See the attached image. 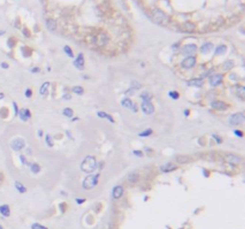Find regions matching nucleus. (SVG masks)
<instances>
[{
  "label": "nucleus",
  "mask_w": 245,
  "mask_h": 229,
  "mask_svg": "<svg viewBox=\"0 0 245 229\" xmlns=\"http://www.w3.org/2000/svg\"><path fill=\"white\" fill-rule=\"evenodd\" d=\"M31 229H48V228L42 226V224H39V223H33L31 224Z\"/></svg>",
  "instance_id": "nucleus-35"
},
{
  "label": "nucleus",
  "mask_w": 245,
  "mask_h": 229,
  "mask_svg": "<svg viewBox=\"0 0 245 229\" xmlns=\"http://www.w3.org/2000/svg\"><path fill=\"white\" fill-rule=\"evenodd\" d=\"M151 19L155 23V24L162 25V26H166V25L169 24V22H170V19H169L168 16L165 14L163 11L158 10V9H155V10L152 11V13H151Z\"/></svg>",
  "instance_id": "nucleus-1"
},
{
  "label": "nucleus",
  "mask_w": 245,
  "mask_h": 229,
  "mask_svg": "<svg viewBox=\"0 0 245 229\" xmlns=\"http://www.w3.org/2000/svg\"><path fill=\"white\" fill-rule=\"evenodd\" d=\"M234 62L233 61H226L225 63H224V69H230V68H232L234 65Z\"/></svg>",
  "instance_id": "nucleus-36"
},
{
  "label": "nucleus",
  "mask_w": 245,
  "mask_h": 229,
  "mask_svg": "<svg viewBox=\"0 0 245 229\" xmlns=\"http://www.w3.org/2000/svg\"><path fill=\"white\" fill-rule=\"evenodd\" d=\"M62 113H64L66 117H72L73 116V110L71 109V107H66V109H64Z\"/></svg>",
  "instance_id": "nucleus-30"
},
{
  "label": "nucleus",
  "mask_w": 245,
  "mask_h": 229,
  "mask_svg": "<svg viewBox=\"0 0 245 229\" xmlns=\"http://www.w3.org/2000/svg\"><path fill=\"white\" fill-rule=\"evenodd\" d=\"M237 91H238V96L240 97V99H244V93H245V88L243 86H237Z\"/></svg>",
  "instance_id": "nucleus-31"
},
{
  "label": "nucleus",
  "mask_w": 245,
  "mask_h": 229,
  "mask_svg": "<svg viewBox=\"0 0 245 229\" xmlns=\"http://www.w3.org/2000/svg\"><path fill=\"white\" fill-rule=\"evenodd\" d=\"M121 104H122V106H124V107H128V109H132V106H133V101L130 100V99H123L122 101H121Z\"/></svg>",
  "instance_id": "nucleus-28"
},
{
  "label": "nucleus",
  "mask_w": 245,
  "mask_h": 229,
  "mask_svg": "<svg viewBox=\"0 0 245 229\" xmlns=\"http://www.w3.org/2000/svg\"><path fill=\"white\" fill-rule=\"evenodd\" d=\"M212 49H213V44H212V43H204V44L201 47V48H200V50H201L202 54H207V53H209Z\"/></svg>",
  "instance_id": "nucleus-22"
},
{
  "label": "nucleus",
  "mask_w": 245,
  "mask_h": 229,
  "mask_svg": "<svg viewBox=\"0 0 245 229\" xmlns=\"http://www.w3.org/2000/svg\"><path fill=\"white\" fill-rule=\"evenodd\" d=\"M169 96H170L172 99H175V100H176V99H178V98H179V93H178L177 91H170V92H169Z\"/></svg>",
  "instance_id": "nucleus-33"
},
{
  "label": "nucleus",
  "mask_w": 245,
  "mask_h": 229,
  "mask_svg": "<svg viewBox=\"0 0 245 229\" xmlns=\"http://www.w3.org/2000/svg\"><path fill=\"white\" fill-rule=\"evenodd\" d=\"M139 173H136V172H133V173H130V174L128 176V181L129 183H132V184H135V183H138V180H139Z\"/></svg>",
  "instance_id": "nucleus-21"
},
{
  "label": "nucleus",
  "mask_w": 245,
  "mask_h": 229,
  "mask_svg": "<svg viewBox=\"0 0 245 229\" xmlns=\"http://www.w3.org/2000/svg\"><path fill=\"white\" fill-rule=\"evenodd\" d=\"M194 30H195V25L189 22L184 23V24H182L179 26V31H182V32H193Z\"/></svg>",
  "instance_id": "nucleus-11"
},
{
  "label": "nucleus",
  "mask_w": 245,
  "mask_h": 229,
  "mask_svg": "<svg viewBox=\"0 0 245 229\" xmlns=\"http://www.w3.org/2000/svg\"><path fill=\"white\" fill-rule=\"evenodd\" d=\"M212 107L215 109V110H220V111H224V110L227 109V104L224 101H220V100H215L212 103Z\"/></svg>",
  "instance_id": "nucleus-14"
},
{
  "label": "nucleus",
  "mask_w": 245,
  "mask_h": 229,
  "mask_svg": "<svg viewBox=\"0 0 245 229\" xmlns=\"http://www.w3.org/2000/svg\"><path fill=\"white\" fill-rule=\"evenodd\" d=\"M184 115H185V116H188V115H189V111H188V110H185V111H184Z\"/></svg>",
  "instance_id": "nucleus-50"
},
{
  "label": "nucleus",
  "mask_w": 245,
  "mask_h": 229,
  "mask_svg": "<svg viewBox=\"0 0 245 229\" xmlns=\"http://www.w3.org/2000/svg\"><path fill=\"white\" fill-rule=\"evenodd\" d=\"M45 141H47V145L49 147H53V142H52V136L50 135H45Z\"/></svg>",
  "instance_id": "nucleus-39"
},
{
  "label": "nucleus",
  "mask_w": 245,
  "mask_h": 229,
  "mask_svg": "<svg viewBox=\"0 0 245 229\" xmlns=\"http://www.w3.org/2000/svg\"><path fill=\"white\" fill-rule=\"evenodd\" d=\"M72 91H73L74 93H77L78 96H81V94L84 93V88L81 87V86H74V87L72 88Z\"/></svg>",
  "instance_id": "nucleus-29"
},
{
  "label": "nucleus",
  "mask_w": 245,
  "mask_h": 229,
  "mask_svg": "<svg viewBox=\"0 0 245 229\" xmlns=\"http://www.w3.org/2000/svg\"><path fill=\"white\" fill-rule=\"evenodd\" d=\"M1 68H4V69H6V68H9V65L6 63V62H3L1 63Z\"/></svg>",
  "instance_id": "nucleus-47"
},
{
  "label": "nucleus",
  "mask_w": 245,
  "mask_h": 229,
  "mask_svg": "<svg viewBox=\"0 0 245 229\" xmlns=\"http://www.w3.org/2000/svg\"><path fill=\"white\" fill-rule=\"evenodd\" d=\"M213 138H214V140L218 142V143H221V142H223V138H221L220 136H218L216 134H213Z\"/></svg>",
  "instance_id": "nucleus-41"
},
{
  "label": "nucleus",
  "mask_w": 245,
  "mask_h": 229,
  "mask_svg": "<svg viewBox=\"0 0 245 229\" xmlns=\"http://www.w3.org/2000/svg\"><path fill=\"white\" fill-rule=\"evenodd\" d=\"M191 159L190 156H187V155H179V156H176V161L179 162V163H185V162H189Z\"/></svg>",
  "instance_id": "nucleus-23"
},
{
  "label": "nucleus",
  "mask_w": 245,
  "mask_h": 229,
  "mask_svg": "<svg viewBox=\"0 0 245 229\" xmlns=\"http://www.w3.org/2000/svg\"><path fill=\"white\" fill-rule=\"evenodd\" d=\"M39 170H41V167H39V165L37 163H34V165H31V172L33 173H38Z\"/></svg>",
  "instance_id": "nucleus-34"
},
{
  "label": "nucleus",
  "mask_w": 245,
  "mask_h": 229,
  "mask_svg": "<svg viewBox=\"0 0 245 229\" xmlns=\"http://www.w3.org/2000/svg\"><path fill=\"white\" fill-rule=\"evenodd\" d=\"M244 120H245L244 113L238 112V113L232 115L230 118H228V123H230L231 125H237V124H242L244 122Z\"/></svg>",
  "instance_id": "nucleus-5"
},
{
  "label": "nucleus",
  "mask_w": 245,
  "mask_h": 229,
  "mask_svg": "<svg viewBox=\"0 0 245 229\" xmlns=\"http://www.w3.org/2000/svg\"><path fill=\"white\" fill-rule=\"evenodd\" d=\"M4 34V31H0V35H3Z\"/></svg>",
  "instance_id": "nucleus-52"
},
{
  "label": "nucleus",
  "mask_w": 245,
  "mask_h": 229,
  "mask_svg": "<svg viewBox=\"0 0 245 229\" xmlns=\"http://www.w3.org/2000/svg\"><path fill=\"white\" fill-rule=\"evenodd\" d=\"M234 134H235L237 136H239V137H243V134H242V132H240L239 130H235V131H234Z\"/></svg>",
  "instance_id": "nucleus-45"
},
{
  "label": "nucleus",
  "mask_w": 245,
  "mask_h": 229,
  "mask_svg": "<svg viewBox=\"0 0 245 229\" xmlns=\"http://www.w3.org/2000/svg\"><path fill=\"white\" fill-rule=\"evenodd\" d=\"M92 41H93V43L96 44L97 47H104V45H107L108 44V42H109V37L105 35V34H97L96 36H94L93 38H92Z\"/></svg>",
  "instance_id": "nucleus-4"
},
{
  "label": "nucleus",
  "mask_w": 245,
  "mask_h": 229,
  "mask_svg": "<svg viewBox=\"0 0 245 229\" xmlns=\"http://www.w3.org/2000/svg\"><path fill=\"white\" fill-rule=\"evenodd\" d=\"M4 98V93H0V99H3Z\"/></svg>",
  "instance_id": "nucleus-51"
},
{
  "label": "nucleus",
  "mask_w": 245,
  "mask_h": 229,
  "mask_svg": "<svg viewBox=\"0 0 245 229\" xmlns=\"http://www.w3.org/2000/svg\"><path fill=\"white\" fill-rule=\"evenodd\" d=\"M133 153H134V154H135L136 156H141V155H142V152H140V151H134Z\"/></svg>",
  "instance_id": "nucleus-46"
},
{
  "label": "nucleus",
  "mask_w": 245,
  "mask_h": 229,
  "mask_svg": "<svg viewBox=\"0 0 245 229\" xmlns=\"http://www.w3.org/2000/svg\"><path fill=\"white\" fill-rule=\"evenodd\" d=\"M98 183V174H93V176H89L86 177L83 181V187L85 190H91Z\"/></svg>",
  "instance_id": "nucleus-3"
},
{
  "label": "nucleus",
  "mask_w": 245,
  "mask_h": 229,
  "mask_svg": "<svg viewBox=\"0 0 245 229\" xmlns=\"http://www.w3.org/2000/svg\"><path fill=\"white\" fill-rule=\"evenodd\" d=\"M19 159H20L22 163H24V165L26 163V160H25V156H24V155H20V156H19Z\"/></svg>",
  "instance_id": "nucleus-44"
},
{
  "label": "nucleus",
  "mask_w": 245,
  "mask_h": 229,
  "mask_svg": "<svg viewBox=\"0 0 245 229\" xmlns=\"http://www.w3.org/2000/svg\"><path fill=\"white\" fill-rule=\"evenodd\" d=\"M225 160H226L227 162L232 163V165H238V163L242 161V157H240V156H237V155H234V154H227V155L225 156Z\"/></svg>",
  "instance_id": "nucleus-9"
},
{
  "label": "nucleus",
  "mask_w": 245,
  "mask_h": 229,
  "mask_svg": "<svg viewBox=\"0 0 245 229\" xmlns=\"http://www.w3.org/2000/svg\"><path fill=\"white\" fill-rule=\"evenodd\" d=\"M31 72H33V73H37V72H39V68L35 67V68H33V69H31Z\"/></svg>",
  "instance_id": "nucleus-48"
},
{
  "label": "nucleus",
  "mask_w": 245,
  "mask_h": 229,
  "mask_svg": "<svg viewBox=\"0 0 245 229\" xmlns=\"http://www.w3.org/2000/svg\"><path fill=\"white\" fill-rule=\"evenodd\" d=\"M227 51V47L226 45H219L218 48H216V50H215V55H224L225 53Z\"/></svg>",
  "instance_id": "nucleus-26"
},
{
  "label": "nucleus",
  "mask_w": 245,
  "mask_h": 229,
  "mask_svg": "<svg viewBox=\"0 0 245 229\" xmlns=\"http://www.w3.org/2000/svg\"><path fill=\"white\" fill-rule=\"evenodd\" d=\"M141 110L146 115H152L154 112V106L151 103V100H142L141 103Z\"/></svg>",
  "instance_id": "nucleus-6"
},
{
  "label": "nucleus",
  "mask_w": 245,
  "mask_h": 229,
  "mask_svg": "<svg viewBox=\"0 0 245 229\" xmlns=\"http://www.w3.org/2000/svg\"><path fill=\"white\" fill-rule=\"evenodd\" d=\"M25 96H26L28 98H30L31 96H33V91H31L30 88H29V90H26V91H25Z\"/></svg>",
  "instance_id": "nucleus-43"
},
{
  "label": "nucleus",
  "mask_w": 245,
  "mask_h": 229,
  "mask_svg": "<svg viewBox=\"0 0 245 229\" xmlns=\"http://www.w3.org/2000/svg\"><path fill=\"white\" fill-rule=\"evenodd\" d=\"M97 167V162H96V159H94L93 156L91 155H88L84 159V161L81 162V166H80V168L83 172L85 173H92L94 170H96Z\"/></svg>",
  "instance_id": "nucleus-2"
},
{
  "label": "nucleus",
  "mask_w": 245,
  "mask_h": 229,
  "mask_svg": "<svg viewBox=\"0 0 245 229\" xmlns=\"http://www.w3.org/2000/svg\"><path fill=\"white\" fill-rule=\"evenodd\" d=\"M123 195V186L121 185H117L114 187V190H113V198L114 199H120L121 197Z\"/></svg>",
  "instance_id": "nucleus-13"
},
{
  "label": "nucleus",
  "mask_w": 245,
  "mask_h": 229,
  "mask_svg": "<svg viewBox=\"0 0 245 229\" xmlns=\"http://www.w3.org/2000/svg\"><path fill=\"white\" fill-rule=\"evenodd\" d=\"M196 50H197V48H196L195 44H187L183 48V54L184 55H193Z\"/></svg>",
  "instance_id": "nucleus-15"
},
{
  "label": "nucleus",
  "mask_w": 245,
  "mask_h": 229,
  "mask_svg": "<svg viewBox=\"0 0 245 229\" xmlns=\"http://www.w3.org/2000/svg\"><path fill=\"white\" fill-rule=\"evenodd\" d=\"M0 214H1L4 217H9L10 214H11V211H10V207L9 205H0Z\"/></svg>",
  "instance_id": "nucleus-17"
},
{
  "label": "nucleus",
  "mask_w": 245,
  "mask_h": 229,
  "mask_svg": "<svg viewBox=\"0 0 245 229\" xmlns=\"http://www.w3.org/2000/svg\"><path fill=\"white\" fill-rule=\"evenodd\" d=\"M47 28H48V30L49 31H55L56 30V28H58V24H56V22H55L54 19H52V18H49V19H47Z\"/></svg>",
  "instance_id": "nucleus-18"
},
{
  "label": "nucleus",
  "mask_w": 245,
  "mask_h": 229,
  "mask_svg": "<svg viewBox=\"0 0 245 229\" xmlns=\"http://www.w3.org/2000/svg\"><path fill=\"white\" fill-rule=\"evenodd\" d=\"M64 50H65V53L68 55L69 57H73V53H72V50H71V48L68 45H65V48H64Z\"/></svg>",
  "instance_id": "nucleus-38"
},
{
  "label": "nucleus",
  "mask_w": 245,
  "mask_h": 229,
  "mask_svg": "<svg viewBox=\"0 0 245 229\" xmlns=\"http://www.w3.org/2000/svg\"><path fill=\"white\" fill-rule=\"evenodd\" d=\"M141 98H142V100H151V94L148 92H144L141 94Z\"/></svg>",
  "instance_id": "nucleus-37"
},
{
  "label": "nucleus",
  "mask_w": 245,
  "mask_h": 229,
  "mask_svg": "<svg viewBox=\"0 0 245 229\" xmlns=\"http://www.w3.org/2000/svg\"><path fill=\"white\" fill-rule=\"evenodd\" d=\"M25 147V142L23 138H14L12 142H11V148L16 152H19L22 151L23 148Z\"/></svg>",
  "instance_id": "nucleus-7"
},
{
  "label": "nucleus",
  "mask_w": 245,
  "mask_h": 229,
  "mask_svg": "<svg viewBox=\"0 0 245 229\" xmlns=\"http://www.w3.org/2000/svg\"><path fill=\"white\" fill-rule=\"evenodd\" d=\"M0 229H4V228H3V226H1V224H0Z\"/></svg>",
  "instance_id": "nucleus-53"
},
{
  "label": "nucleus",
  "mask_w": 245,
  "mask_h": 229,
  "mask_svg": "<svg viewBox=\"0 0 245 229\" xmlns=\"http://www.w3.org/2000/svg\"><path fill=\"white\" fill-rule=\"evenodd\" d=\"M160 170H162V172L166 173V172H170V171L176 170V165H173V163H170V162H168V163L163 165L162 167H160Z\"/></svg>",
  "instance_id": "nucleus-19"
},
{
  "label": "nucleus",
  "mask_w": 245,
  "mask_h": 229,
  "mask_svg": "<svg viewBox=\"0 0 245 229\" xmlns=\"http://www.w3.org/2000/svg\"><path fill=\"white\" fill-rule=\"evenodd\" d=\"M97 115H98V117H100V118H107V120H108L110 123H114V122H115L114 118H113L111 116L108 115V113H105V112H103V111H98Z\"/></svg>",
  "instance_id": "nucleus-25"
},
{
  "label": "nucleus",
  "mask_w": 245,
  "mask_h": 229,
  "mask_svg": "<svg viewBox=\"0 0 245 229\" xmlns=\"http://www.w3.org/2000/svg\"><path fill=\"white\" fill-rule=\"evenodd\" d=\"M84 202H85V199H79V198L77 199V203H78V204H81V203H84Z\"/></svg>",
  "instance_id": "nucleus-49"
},
{
  "label": "nucleus",
  "mask_w": 245,
  "mask_h": 229,
  "mask_svg": "<svg viewBox=\"0 0 245 229\" xmlns=\"http://www.w3.org/2000/svg\"><path fill=\"white\" fill-rule=\"evenodd\" d=\"M12 105H13V109H14V113H16V116H17L18 112H19V109H18V106H17L16 103H12Z\"/></svg>",
  "instance_id": "nucleus-42"
},
{
  "label": "nucleus",
  "mask_w": 245,
  "mask_h": 229,
  "mask_svg": "<svg viewBox=\"0 0 245 229\" xmlns=\"http://www.w3.org/2000/svg\"><path fill=\"white\" fill-rule=\"evenodd\" d=\"M73 65H74V66H75L78 69H80V70H83V69H84L85 60H84V55H83V54H79V55H78V57L74 60Z\"/></svg>",
  "instance_id": "nucleus-10"
},
{
  "label": "nucleus",
  "mask_w": 245,
  "mask_h": 229,
  "mask_svg": "<svg viewBox=\"0 0 245 229\" xmlns=\"http://www.w3.org/2000/svg\"><path fill=\"white\" fill-rule=\"evenodd\" d=\"M151 134H152V129H146L145 131L140 132V134H139V136H141V137H146V136H149Z\"/></svg>",
  "instance_id": "nucleus-32"
},
{
  "label": "nucleus",
  "mask_w": 245,
  "mask_h": 229,
  "mask_svg": "<svg viewBox=\"0 0 245 229\" xmlns=\"http://www.w3.org/2000/svg\"><path fill=\"white\" fill-rule=\"evenodd\" d=\"M132 86H133V88H135V90H139L141 87V85L138 81H132Z\"/></svg>",
  "instance_id": "nucleus-40"
},
{
  "label": "nucleus",
  "mask_w": 245,
  "mask_h": 229,
  "mask_svg": "<svg viewBox=\"0 0 245 229\" xmlns=\"http://www.w3.org/2000/svg\"><path fill=\"white\" fill-rule=\"evenodd\" d=\"M196 65V59L194 56H188L182 61V67L184 69H190Z\"/></svg>",
  "instance_id": "nucleus-8"
},
{
  "label": "nucleus",
  "mask_w": 245,
  "mask_h": 229,
  "mask_svg": "<svg viewBox=\"0 0 245 229\" xmlns=\"http://www.w3.org/2000/svg\"><path fill=\"white\" fill-rule=\"evenodd\" d=\"M14 186H16V188H17L20 193H25L26 192V187L23 185L20 181H14Z\"/></svg>",
  "instance_id": "nucleus-24"
},
{
  "label": "nucleus",
  "mask_w": 245,
  "mask_h": 229,
  "mask_svg": "<svg viewBox=\"0 0 245 229\" xmlns=\"http://www.w3.org/2000/svg\"><path fill=\"white\" fill-rule=\"evenodd\" d=\"M203 84V81L201 79H191V80L188 81V85L189 86H195V87H201Z\"/></svg>",
  "instance_id": "nucleus-20"
},
{
  "label": "nucleus",
  "mask_w": 245,
  "mask_h": 229,
  "mask_svg": "<svg viewBox=\"0 0 245 229\" xmlns=\"http://www.w3.org/2000/svg\"><path fill=\"white\" fill-rule=\"evenodd\" d=\"M221 81H223V75L221 74H213L209 78V82L212 86H218L221 84Z\"/></svg>",
  "instance_id": "nucleus-12"
},
{
  "label": "nucleus",
  "mask_w": 245,
  "mask_h": 229,
  "mask_svg": "<svg viewBox=\"0 0 245 229\" xmlns=\"http://www.w3.org/2000/svg\"><path fill=\"white\" fill-rule=\"evenodd\" d=\"M48 88H49V82H44L41 86V88H39V93H41L42 96H44V94H47V92H48Z\"/></svg>",
  "instance_id": "nucleus-27"
},
{
  "label": "nucleus",
  "mask_w": 245,
  "mask_h": 229,
  "mask_svg": "<svg viewBox=\"0 0 245 229\" xmlns=\"http://www.w3.org/2000/svg\"><path fill=\"white\" fill-rule=\"evenodd\" d=\"M18 116L20 117V120L22 121H24V122H26L29 118H30V111L28 109H22V110H19V112H18Z\"/></svg>",
  "instance_id": "nucleus-16"
}]
</instances>
